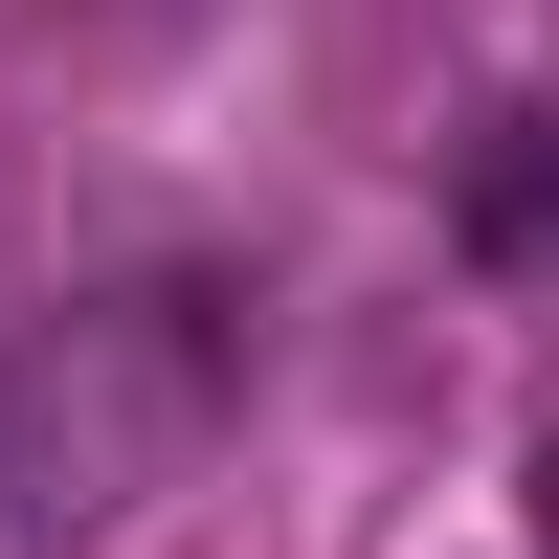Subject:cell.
Here are the masks:
<instances>
[{
    "label": "cell",
    "instance_id": "6da1fadb",
    "mask_svg": "<svg viewBox=\"0 0 559 559\" xmlns=\"http://www.w3.org/2000/svg\"><path fill=\"white\" fill-rule=\"evenodd\" d=\"M471 247H492V269L559 247V134H537V112H492V134H471Z\"/></svg>",
    "mask_w": 559,
    "mask_h": 559
},
{
    "label": "cell",
    "instance_id": "7a4b0ae2",
    "mask_svg": "<svg viewBox=\"0 0 559 559\" xmlns=\"http://www.w3.org/2000/svg\"><path fill=\"white\" fill-rule=\"evenodd\" d=\"M537 537H559V448H537Z\"/></svg>",
    "mask_w": 559,
    "mask_h": 559
}]
</instances>
